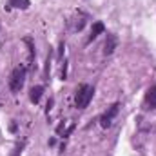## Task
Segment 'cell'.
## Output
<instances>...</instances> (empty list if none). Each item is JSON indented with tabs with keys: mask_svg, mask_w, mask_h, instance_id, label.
Instances as JSON below:
<instances>
[{
	"mask_svg": "<svg viewBox=\"0 0 156 156\" xmlns=\"http://www.w3.org/2000/svg\"><path fill=\"white\" fill-rule=\"evenodd\" d=\"M26 73H27V69L24 66H16L11 71V76H9V89H11V93H20V89L24 87V82H26Z\"/></svg>",
	"mask_w": 156,
	"mask_h": 156,
	"instance_id": "cell-1",
	"label": "cell"
},
{
	"mask_svg": "<svg viewBox=\"0 0 156 156\" xmlns=\"http://www.w3.org/2000/svg\"><path fill=\"white\" fill-rule=\"evenodd\" d=\"M93 94H94V89L91 85H87V83H82L76 89V96H75V104H76L78 109H85L89 105Z\"/></svg>",
	"mask_w": 156,
	"mask_h": 156,
	"instance_id": "cell-2",
	"label": "cell"
},
{
	"mask_svg": "<svg viewBox=\"0 0 156 156\" xmlns=\"http://www.w3.org/2000/svg\"><path fill=\"white\" fill-rule=\"evenodd\" d=\"M118 111H120V104H113L102 116H100V125L104 127V129H107V127H111V123H113V120L116 118Z\"/></svg>",
	"mask_w": 156,
	"mask_h": 156,
	"instance_id": "cell-3",
	"label": "cell"
},
{
	"mask_svg": "<svg viewBox=\"0 0 156 156\" xmlns=\"http://www.w3.org/2000/svg\"><path fill=\"white\" fill-rule=\"evenodd\" d=\"M116 45H118L116 35H115V33H107V40H105V45H104V55H105V56L113 55L115 49H116Z\"/></svg>",
	"mask_w": 156,
	"mask_h": 156,
	"instance_id": "cell-4",
	"label": "cell"
},
{
	"mask_svg": "<svg viewBox=\"0 0 156 156\" xmlns=\"http://www.w3.org/2000/svg\"><path fill=\"white\" fill-rule=\"evenodd\" d=\"M145 105L149 109H156V85L147 91V94H145Z\"/></svg>",
	"mask_w": 156,
	"mask_h": 156,
	"instance_id": "cell-5",
	"label": "cell"
},
{
	"mask_svg": "<svg viewBox=\"0 0 156 156\" xmlns=\"http://www.w3.org/2000/svg\"><path fill=\"white\" fill-rule=\"evenodd\" d=\"M105 31V26L102 22H94L93 27H91V35H89V42H93L94 38H98V35H102Z\"/></svg>",
	"mask_w": 156,
	"mask_h": 156,
	"instance_id": "cell-6",
	"label": "cell"
},
{
	"mask_svg": "<svg viewBox=\"0 0 156 156\" xmlns=\"http://www.w3.org/2000/svg\"><path fill=\"white\" fill-rule=\"evenodd\" d=\"M42 93H44V87L42 85H35L33 89H31V93H29V98H31V102L33 104H38L40 98H42Z\"/></svg>",
	"mask_w": 156,
	"mask_h": 156,
	"instance_id": "cell-7",
	"label": "cell"
},
{
	"mask_svg": "<svg viewBox=\"0 0 156 156\" xmlns=\"http://www.w3.org/2000/svg\"><path fill=\"white\" fill-rule=\"evenodd\" d=\"M29 5H31V2H29V0H9V2H7V9H11V7L27 9Z\"/></svg>",
	"mask_w": 156,
	"mask_h": 156,
	"instance_id": "cell-8",
	"label": "cell"
}]
</instances>
